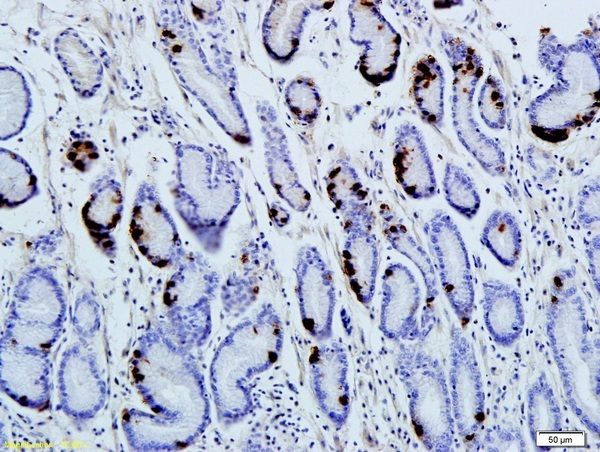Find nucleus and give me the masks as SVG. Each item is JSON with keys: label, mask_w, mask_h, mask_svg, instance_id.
I'll return each mask as SVG.
<instances>
[{"label": "nucleus", "mask_w": 600, "mask_h": 452, "mask_svg": "<svg viewBox=\"0 0 600 452\" xmlns=\"http://www.w3.org/2000/svg\"><path fill=\"white\" fill-rule=\"evenodd\" d=\"M374 221L343 224L345 275L357 300L366 307L374 298L380 261Z\"/></svg>", "instance_id": "19"}, {"label": "nucleus", "mask_w": 600, "mask_h": 452, "mask_svg": "<svg viewBox=\"0 0 600 452\" xmlns=\"http://www.w3.org/2000/svg\"><path fill=\"white\" fill-rule=\"evenodd\" d=\"M175 156L176 211L204 251L215 254L241 202L240 170L227 155L196 144H178Z\"/></svg>", "instance_id": "3"}, {"label": "nucleus", "mask_w": 600, "mask_h": 452, "mask_svg": "<svg viewBox=\"0 0 600 452\" xmlns=\"http://www.w3.org/2000/svg\"><path fill=\"white\" fill-rule=\"evenodd\" d=\"M587 257L592 280L599 291V236L594 237L588 244Z\"/></svg>", "instance_id": "38"}, {"label": "nucleus", "mask_w": 600, "mask_h": 452, "mask_svg": "<svg viewBox=\"0 0 600 452\" xmlns=\"http://www.w3.org/2000/svg\"><path fill=\"white\" fill-rule=\"evenodd\" d=\"M71 323L78 340L88 343L99 332L101 327L100 304L93 294L81 291L75 299Z\"/></svg>", "instance_id": "34"}, {"label": "nucleus", "mask_w": 600, "mask_h": 452, "mask_svg": "<svg viewBox=\"0 0 600 452\" xmlns=\"http://www.w3.org/2000/svg\"><path fill=\"white\" fill-rule=\"evenodd\" d=\"M393 167L397 182L410 198L424 200L437 194L433 163L424 136L409 121L395 129Z\"/></svg>", "instance_id": "18"}, {"label": "nucleus", "mask_w": 600, "mask_h": 452, "mask_svg": "<svg viewBox=\"0 0 600 452\" xmlns=\"http://www.w3.org/2000/svg\"><path fill=\"white\" fill-rule=\"evenodd\" d=\"M450 383L458 430L463 436L473 435L484 418V394L474 350L455 325L451 329Z\"/></svg>", "instance_id": "16"}, {"label": "nucleus", "mask_w": 600, "mask_h": 452, "mask_svg": "<svg viewBox=\"0 0 600 452\" xmlns=\"http://www.w3.org/2000/svg\"><path fill=\"white\" fill-rule=\"evenodd\" d=\"M66 157L78 171L87 172L98 160L99 152L92 140L77 136L68 147Z\"/></svg>", "instance_id": "37"}, {"label": "nucleus", "mask_w": 600, "mask_h": 452, "mask_svg": "<svg viewBox=\"0 0 600 452\" xmlns=\"http://www.w3.org/2000/svg\"><path fill=\"white\" fill-rule=\"evenodd\" d=\"M398 372L409 398L411 421L425 446L434 451H450L454 420L445 377L434 361L421 355L398 361Z\"/></svg>", "instance_id": "6"}, {"label": "nucleus", "mask_w": 600, "mask_h": 452, "mask_svg": "<svg viewBox=\"0 0 600 452\" xmlns=\"http://www.w3.org/2000/svg\"><path fill=\"white\" fill-rule=\"evenodd\" d=\"M529 420L534 431L556 430L559 426V407L549 387L540 398L529 393Z\"/></svg>", "instance_id": "35"}, {"label": "nucleus", "mask_w": 600, "mask_h": 452, "mask_svg": "<svg viewBox=\"0 0 600 452\" xmlns=\"http://www.w3.org/2000/svg\"><path fill=\"white\" fill-rule=\"evenodd\" d=\"M348 356L337 341L321 342L310 358L312 390L319 409L337 429L345 426L351 409Z\"/></svg>", "instance_id": "15"}, {"label": "nucleus", "mask_w": 600, "mask_h": 452, "mask_svg": "<svg viewBox=\"0 0 600 452\" xmlns=\"http://www.w3.org/2000/svg\"><path fill=\"white\" fill-rule=\"evenodd\" d=\"M66 316L63 288L50 269L33 266L20 276L6 317L28 325L63 329Z\"/></svg>", "instance_id": "14"}, {"label": "nucleus", "mask_w": 600, "mask_h": 452, "mask_svg": "<svg viewBox=\"0 0 600 452\" xmlns=\"http://www.w3.org/2000/svg\"><path fill=\"white\" fill-rule=\"evenodd\" d=\"M295 293L302 325L318 342L333 336L336 291L333 273L317 247L301 246L296 254Z\"/></svg>", "instance_id": "10"}, {"label": "nucleus", "mask_w": 600, "mask_h": 452, "mask_svg": "<svg viewBox=\"0 0 600 452\" xmlns=\"http://www.w3.org/2000/svg\"><path fill=\"white\" fill-rule=\"evenodd\" d=\"M61 333L62 329L28 325L6 317L0 340L18 346L50 350Z\"/></svg>", "instance_id": "33"}, {"label": "nucleus", "mask_w": 600, "mask_h": 452, "mask_svg": "<svg viewBox=\"0 0 600 452\" xmlns=\"http://www.w3.org/2000/svg\"><path fill=\"white\" fill-rule=\"evenodd\" d=\"M444 196L451 208L468 220L478 213L481 198L472 177L454 162H446L442 180Z\"/></svg>", "instance_id": "29"}, {"label": "nucleus", "mask_w": 600, "mask_h": 452, "mask_svg": "<svg viewBox=\"0 0 600 452\" xmlns=\"http://www.w3.org/2000/svg\"><path fill=\"white\" fill-rule=\"evenodd\" d=\"M480 238L504 267L516 265L522 250V235L518 221L511 212L493 211L486 220Z\"/></svg>", "instance_id": "28"}, {"label": "nucleus", "mask_w": 600, "mask_h": 452, "mask_svg": "<svg viewBox=\"0 0 600 452\" xmlns=\"http://www.w3.org/2000/svg\"><path fill=\"white\" fill-rule=\"evenodd\" d=\"M382 214L383 229L388 241L392 246L412 260L422 273L425 281L427 292L430 299L437 295L436 277L432 262L428 258L426 252L417 244L412 236L407 231L406 227L398 222L395 217L388 214Z\"/></svg>", "instance_id": "30"}, {"label": "nucleus", "mask_w": 600, "mask_h": 452, "mask_svg": "<svg viewBox=\"0 0 600 452\" xmlns=\"http://www.w3.org/2000/svg\"><path fill=\"white\" fill-rule=\"evenodd\" d=\"M255 109L263 136L264 158L270 184L293 210L304 213L310 208L312 197L296 171L278 112L265 99L258 100Z\"/></svg>", "instance_id": "13"}, {"label": "nucleus", "mask_w": 600, "mask_h": 452, "mask_svg": "<svg viewBox=\"0 0 600 452\" xmlns=\"http://www.w3.org/2000/svg\"><path fill=\"white\" fill-rule=\"evenodd\" d=\"M130 370L151 412H123L121 425L129 447L175 451L194 444L211 423V404L192 351L178 344L163 322H150L135 342Z\"/></svg>", "instance_id": "1"}, {"label": "nucleus", "mask_w": 600, "mask_h": 452, "mask_svg": "<svg viewBox=\"0 0 600 452\" xmlns=\"http://www.w3.org/2000/svg\"><path fill=\"white\" fill-rule=\"evenodd\" d=\"M327 195L343 224L375 220L361 178L345 158L338 159L325 178Z\"/></svg>", "instance_id": "24"}, {"label": "nucleus", "mask_w": 600, "mask_h": 452, "mask_svg": "<svg viewBox=\"0 0 600 452\" xmlns=\"http://www.w3.org/2000/svg\"><path fill=\"white\" fill-rule=\"evenodd\" d=\"M0 138L8 140L25 128L32 100L23 75L9 66L1 67Z\"/></svg>", "instance_id": "26"}, {"label": "nucleus", "mask_w": 600, "mask_h": 452, "mask_svg": "<svg viewBox=\"0 0 600 452\" xmlns=\"http://www.w3.org/2000/svg\"><path fill=\"white\" fill-rule=\"evenodd\" d=\"M483 287V318L492 339L509 347L520 337L525 315L519 292L499 280L490 279Z\"/></svg>", "instance_id": "22"}, {"label": "nucleus", "mask_w": 600, "mask_h": 452, "mask_svg": "<svg viewBox=\"0 0 600 452\" xmlns=\"http://www.w3.org/2000/svg\"><path fill=\"white\" fill-rule=\"evenodd\" d=\"M445 73L439 62L426 55L413 69L412 95L421 119L440 131L444 118Z\"/></svg>", "instance_id": "25"}, {"label": "nucleus", "mask_w": 600, "mask_h": 452, "mask_svg": "<svg viewBox=\"0 0 600 452\" xmlns=\"http://www.w3.org/2000/svg\"><path fill=\"white\" fill-rule=\"evenodd\" d=\"M436 258L440 283L458 319L466 324L474 310V285L468 251L461 232L448 213L433 212L424 226Z\"/></svg>", "instance_id": "7"}, {"label": "nucleus", "mask_w": 600, "mask_h": 452, "mask_svg": "<svg viewBox=\"0 0 600 452\" xmlns=\"http://www.w3.org/2000/svg\"><path fill=\"white\" fill-rule=\"evenodd\" d=\"M57 410L76 424L95 418L107 400V385L96 356L80 340L65 349L58 369Z\"/></svg>", "instance_id": "11"}, {"label": "nucleus", "mask_w": 600, "mask_h": 452, "mask_svg": "<svg viewBox=\"0 0 600 452\" xmlns=\"http://www.w3.org/2000/svg\"><path fill=\"white\" fill-rule=\"evenodd\" d=\"M54 49L75 92L82 98L94 96L102 85L103 67L92 48L70 28L56 37Z\"/></svg>", "instance_id": "23"}, {"label": "nucleus", "mask_w": 600, "mask_h": 452, "mask_svg": "<svg viewBox=\"0 0 600 452\" xmlns=\"http://www.w3.org/2000/svg\"><path fill=\"white\" fill-rule=\"evenodd\" d=\"M349 39L362 47L358 61L361 76L372 86L391 81L400 57L401 36L372 1H350Z\"/></svg>", "instance_id": "8"}, {"label": "nucleus", "mask_w": 600, "mask_h": 452, "mask_svg": "<svg viewBox=\"0 0 600 452\" xmlns=\"http://www.w3.org/2000/svg\"><path fill=\"white\" fill-rule=\"evenodd\" d=\"M478 111L487 127L502 130L508 120V100L502 81L496 76L488 75L478 94Z\"/></svg>", "instance_id": "32"}, {"label": "nucleus", "mask_w": 600, "mask_h": 452, "mask_svg": "<svg viewBox=\"0 0 600 452\" xmlns=\"http://www.w3.org/2000/svg\"><path fill=\"white\" fill-rule=\"evenodd\" d=\"M283 344L282 320L270 302L263 303L253 317L240 321L221 340L209 369L219 422L230 426L253 412V381L277 362Z\"/></svg>", "instance_id": "2"}, {"label": "nucleus", "mask_w": 600, "mask_h": 452, "mask_svg": "<svg viewBox=\"0 0 600 452\" xmlns=\"http://www.w3.org/2000/svg\"><path fill=\"white\" fill-rule=\"evenodd\" d=\"M311 3L304 1H272L264 15L261 33L268 56L286 64L297 53Z\"/></svg>", "instance_id": "21"}, {"label": "nucleus", "mask_w": 600, "mask_h": 452, "mask_svg": "<svg viewBox=\"0 0 600 452\" xmlns=\"http://www.w3.org/2000/svg\"><path fill=\"white\" fill-rule=\"evenodd\" d=\"M129 232L142 256L157 268H175L188 254L157 187L149 181L137 189Z\"/></svg>", "instance_id": "9"}, {"label": "nucleus", "mask_w": 600, "mask_h": 452, "mask_svg": "<svg viewBox=\"0 0 600 452\" xmlns=\"http://www.w3.org/2000/svg\"><path fill=\"white\" fill-rule=\"evenodd\" d=\"M440 44L453 72L450 102L457 138L487 174L501 177L506 171L505 153L482 131L473 114V98L483 74L482 59L470 45L449 33L442 32Z\"/></svg>", "instance_id": "5"}, {"label": "nucleus", "mask_w": 600, "mask_h": 452, "mask_svg": "<svg viewBox=\"0 0 600 452\" xmlns=\"http://www.w3.org/2000/svg\"><path fill=\"white\" fill-rule=\"evenodd\" d=\"M50 351L0 340L1 391L19 405L43 411L52 397Z\"/></svg>", "instance_id": "12"}, {"label": "nucleus", "mask_w": 600, "mask_h": 452, "mask_svg": "<svg viewBox=\"0 0 600 452\" xmlns=\"http://www.w3.org/2000/svg\"><path fill=\"white\" fill-rule=\"evenodd\" d=\"M284 101L293 117L303 126L316 123L322 98L315 82L306 76L292 79L284 90Z\"/></svg>", "instance_id": "31"}, {"label": "nucleus", "mask_w": 600, "mask_h": 452, "mask_svg": "<svg viewBox=\"0 0 600 452\" xmlns=\"http://www.w3.org/2000/svg\"><path fill=\"white\" fill-rule=\"evenodd\" d=\"M123 209L121 184L110 176H103L94 182L82 209V220L92 242L112 259L117 256L115 230L121 221Z\"/></svg>", "instance_id": "20"}, {"label": "nucleus", "mask_w": 600, "mask_h": 452, "mask_svg": "<svg viewBox=\"0 0 600 452\" xmlns=\"http://www.w3.org/2000/svg\"><path fill=\"white\" fill-rule=\"evenodd\" d=\"M220 286V275L199 252H189L166 282L163 324L178 344L192 352L210 338L212 304Z\"/></svg>", "instance_id": "4"}, {"label": "nucleus", "mask_w": 600, "mask_h": 452, "mask_svg": "<svg viewBox=\"0 0 600 452\" xmlns=\"http://www.w3.org/2000/svg\"><path fill=\"white\" fill-rule=\"evenodd\" d=\"M37 177L28 162L19 154L0 149L1 206L12 209L38 195Z\"/></svg>", "instance_id": "27"}, {"label": "nucleus", "mask_w": 600, "mask_h": 452, "mask_svg": "<svg viewBox=\"0 0 600 452\" xmlns=\"http://www.w3.org/2000/svg\"><path fill=\"white\" fill-rule=\"evenodd\" d=\"M599 199V179H590L579 191L576 206L577 219L583 228L593 229L599 225Z\"/></svg>", "instance_id": "36"}, {"label": "nucleus", "mask_w": 600, "mask_h": 452, "mask_svg": "<svg viewBox=\"0 0 600 452\" xmlns=\"http://www.w3.org/2000/svg\"><path fill=\"white\" fill-rule=\"evenodd\" d=\"M421 292L412 272L402 263L389 264L382 276L379 329L392 341L415 340L420 336L417 312Z\"/></svg>", "instance_id": "17"}]
</instances>
